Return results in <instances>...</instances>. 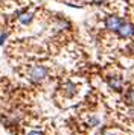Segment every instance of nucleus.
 <instances>
[{
    "instance_id": "nucleus-5",
    "label": "nucleus",
    "mask_w": 134,
    "mask_h": 135,
    "mask_svg": "<svg viewBox=\"0 0 134 135\" xmlns=\"http://www.w3.org/2000/svg\"><path fill=\"white\" fill-rule=\"evenodd\" d=\"M76 91H78V88H76V85L72 84V82H67V84H64V86H62V93L66 94V97H73V96L76 94Z\"/></svg>"
},
{
    "instance_id": "nucleus-9",
    "label": "nucleus",
    "mask_w": 134,
    "mask_h": 135,
    "mask_svg": "<svg viewBox=\"0 0 134 135\" xmlns=\"http://www.w3.org/2000/svg\"><path fill=\"white\" fill-rule=\"evenodd\" d=\"M28 135H44V134H43L41 131H30Z\"/></svg>"
},
{
    "instance_id": "nucleus-11",
    "label": "nucleus",
    "mask_w": 134,
    "mask_h": 135,
    "mask_svg": "<svg viewBox=\"0 0 134 135\" xmlns=\"http://www.w3.org/2000/svg\"><path fill=\"white\" fill-rule=\"evenodd\" d=\"M96 2H101V0H96Z\"/></svg>"
},
{
    "instance_id": "nucleus-2",
    "label": "nucleus",
    "mask_w": 134,
    "mask_h": 135,
    "mask_svg": "<svg viewBox=\"0 0 134 135\" xmlns=\"http://www.w3.org/2000/svg\"><path fill=\"white\" fill-rule=\"evenodd\" d=\"M122 25H123V20L120 17H117V15H110V17L105 18V27L111 32H114V31L117 32Z\"/></svg>"
},
{
    "instance_id": "nucleus-10",
    "label": "nucleus",
    "mask_w": 134,
    "mask_h": 135,
    "mask_svg": "<svg viewBox=\"0 0 134 135\" xmlns=\"http://www.w3.org/2000/svg\"><path fill=\"white\" fill-rule=\"evenodd\" d=\"M128 49H129V52H133V53H134V43L129 44V46H128Z\"/></svg>"
},
{
    "instance_id": "nucleus-4",
    "label": "nucleus",
    "mask_w": 134,
    "mask_h": 135,
    "mask_svg": "<svg viewBox=\"0 0 134 135\" xmlns=\"http://www.w3.org/2000/svg\"><path fill=\"white\" fill-rule=\"evenodd\" d=\"M108 86L113 90V91H120L122 86H123V79L120 76H111L108 80H107Z\"/></svg>"
},
{
    "instance_id": "nucleus-1",
    "label": "nucleus",
    "mask_w": 134,
    "mask_h": 135,
    "mask_svg": "<svg viewBox=\"0 0 134 135\" xmlns=\"http://www.w3.org/2000/svg\"><path fill=\"white\" fill-rule=\"evenodd\" d=\"M47 74H49L47 67H44V65H32L29 68V71H28V79L38 84V82H43L46 79Z\"/></svg>"
},
{
    "instance_id": "nucleus-7",
    "label": "nucleus",
    "mask_w": 134,
    "mask_h": 135,
    "mask_svg": "<svg viewBox=\"0 0 134 135\" xmlns=\"http://www.w3.org/2000/svg\"><path fill=\"white\" fill-rule=\"evenodd\" d=\"M125 100L128 102V105H131V106H134V88H133V90H128V91H127Z\"/></svg>"
},
{
    "instance_id": "nucleus-8",
    "label": "nucleus",
    "mask_w": 134,
    "mask_h": 135,
    "mask_svg": "<svg viewBox=\"0 0 134 135\" xmlns=\"http://www.w3.org/2000/svg\"><path fill=\"white\" fill-rule=\"evenodd\" d=\"M104 135H120L117 131H107V132H104Z\"/></svg>"
},
{
    "instance_id": "nucleus-3",
    "label": "nucleus",
    "mask_w": 134,
    "mask_h": 135,
    "mask_svg": "<svg viewBox=\"0 0 134 135\" xmlns=\"http://www.w3.org/2000/svg\"><path fill=\"white\" fill-rule=\"evenodd\" d=\"M117 35H119V38H122V40H125V38H131L134 35V26L131 25V23H123V25L119 27Z\"/></svg>"
},
{
    "instance_id": "nucleus-6",
    "label": "nucleus",
    "mask_w": 134,
    "mask_h": 135,
    "mask_svg": "<svg viewBox=\"0 0 134 135\" xmlns=\"http://www.w3.org/2000/svg\"><path fill=\"white\" fill-rule=\"evenodd\" d=\"M30 21H32V12L23 14V15L20 17V23H21V25H29Z\"/></svg>"
}]
</instances>
